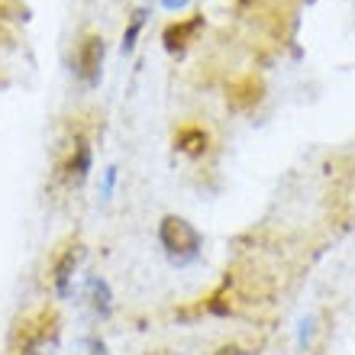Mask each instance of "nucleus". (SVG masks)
<instances>
[{"instance_id":"7","label":"nucleus","mask_w":355,"mask_h":355,"mask_svg":"<svg viewBox=\"0 0 355 355\" xmlns=\"http://www.w3.org/2000/svg\"><path fill=\"white\" fill-rule=\"evenodd\" d=\"M87 297H91L94 313H101V317L110 313L113 297H110V288H107V281L103 278H87Z\"/></svg>"},{"instance_id":"6","label":"nucleus","mask_w":355,"mask_h":355,"mask_svg":"<svg viewBox=\"0 0 355 355\" xmlns=\"http://www.w3.org/2000/svg\"><path fill=\"white\" fill-rule=\"evenodd\" d=\"M175 146L181 152H187V155H200L207 149V132L200 126H184V130H178Z\"/></svg>"},{"instance_id":"2","label":"nucleus","mask_w":355,"mask_h":355,"mask_svg":"<svg viewBox=\"0 0 355 355\" xmlns=\"http://www.w3.org/2000/svg\"><path fill=\"white\" fill-rule=\"evenodd\" d=\"M101 68H103V39L85 36L78 42V52H75V75L81 78L87 87H94L101 81Z\"/></svg>"},{"instance_id":"10","label":"nucleus","mask_w":355,"mask_h":355,"mask_svg":"<svg viewBox=\"0 0 355 355\" xmlns=\"http://www.w3.org/2000/svg\"><path fill=\"white\" fill-rule=\"evenodd\" d=\"M149 355H165V352H149Z\"/></svg>"},{"instance_id":"5","label":"nucleus","mask_w":355,"mask_h":355,"mask_svg":"<svg viewBox=\"0 0 355 355\" xmlns=\"http://www.w3.org/2000/svg\"><path fill=\"white\" fill-rule=\"evenodd\" d=\"M204 26V17H194L187 19V23H175V26L165 29V46H168V52H181V49L194 39V33Z\"/></svg>"},{"instance_id":"3","label":"nucleus","mask_w":355,"mask_h":355,"mask_svg":"<svg viewBox=\"0 0 355 355\" xmlns=\"http://www.w3.org/2000/svg\"><path fill=\"white\" fill-rule=\"evenodd\" d=\"M58 175H62V181H65L68 187H81L87 181V175H91V146H87L85 136H75V142H71V149H68Z\"/></svg>"},{"instance_id":"9","label":"nucleus","mask_w":355,"mask_h":355,"mask_svg":"<svg viewBox=\"0 0 355 355\" xmlns=\"http://www.w3.org/2000/svg\"><path fill=\"white\" fill-rule=\"evenodd\" d=\"M191 0H162V7L165 10H181V7H187Z\"/></svg>"},{"instance_id":"4","label":"nucleus","mask_w":355,"mask_h":355,"mask_svg":"<svg viewBox=\"0 0 355 355\" xmlns=\"http://www.w3.org/2000/svg\"><path fill=\"white\" fill-rule=\"evenodd\" d=\"M81 259H85L81 243H71L65 252L52 262V288H55L58 297H68V291H71V278H75V271H78V265H81Z\"/></svg>"},{"instance_id":"1","label":"nucleus","mask_w":355,"mask_h":355,"mask_svg":"<svg viewBox=\"0 0 355 355\" xmlns=\"http://www.w3.org/2000/svg\"><path fill=\"white\" fill-rule=\"evenodd\" d=\"M159 243L165 249L171 265H191L204 249V236L197 233L194 223H187L184 216H165L159 223Z\"/></svg>"},{"instance_id":"8","label":"nucleus","mask_w":355,"mask_h":355,"mask_svg":"<svg viewBox=\"0 0 355 355\" xmlns=\"http://www.w3.org/2000/svg\"><path fill=\"white\" fill-rule=\"evenodd\" d=\"M214 355H245L243 346H236V343H230V346H220Z\"/></svg>"}]
</instances>
